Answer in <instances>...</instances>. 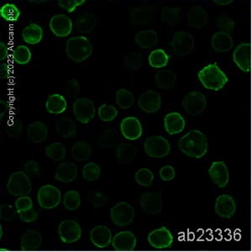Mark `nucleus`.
<instances>
[{"mask_svg": "<svg viewBox=\"0 0 252 252\" xmlns=\"http://www.w3.org/2000/svg\"><path fill=\"white\" fill-rule=\"evenodd\" d=\"M178 148L189 158L200 159L208 152V141L204 133L192 129L180 138Z\"/></svg>", "mask_w": 252, "mask_h": 252, "instance_id": "nucleus-1", "label": "nucleus"}, {"mask_svg": "<svg viewBox=\"0 0 252 252\" xmlns=\"http://www.w3.org/2000/svg\"><path fill=\"white\" fill-rule=\"evenodd\" d=\"M198 78L205 89L214 91L223 89L229 81L225 73L216 63L209 64L201 69L198 73Z\"/></svg>", "mask_w": 252, "mask_h": 252, "instance_id": "nucleus-2", "label": "nucleus"}, {"mask_svg": "<svg viewBox=\"0 0 252 252\" xmlns=\"http://www.w3.org/2000/svg\"><path fill=\"white\" fill-rule=\"evenodd\" d=\"M66 53L71 60L76 63H81L91 57L93 46L90 40L85 36H74L67 40L66 43Z\"/></svg>", "mask_w": 252, "mask_h": 252, "instance_id": "nucleus-3", "label": "nucleus"}, {"mask_svg": "<svg viewBox=\"0 0 252 252\" xmlns=\"http://www.w3.org/2000/svg\"><path fill=\"white\" fill-rule=\"evenodd\" d=\"M6 188L8 192L13 196H27L32 192V181L23 171L15 172L10 175Z\"/></svg>", "mask_w": 252, "mask_h": 252, "instance_id": "nucleus-4", "label": "nucleus"}, {"mask_svg": "<svg viewBox=\"0 0 252 252\" xmlns=\"http://www.w3.org/2000/svg\"><path fill=\"white\" fill-rule=\"evenodd\" d=\"M144 151L152 158H163L171 152V145L166 138L160 135H152L144 142Z\"/></svg>", "mask_w": 252, "mask_h": 252, "instance_id": "nucleus-5", "label": "nucleus"}, {"mask_svg": "<svg viewBox=\"0 0 252 252\" xmlns=\"http://www.w3.org/2000/svg\"><path fill=\"white\" fill-rule=\"evenodd\" d=\"M135 209L126 202H120L110 209V219L115 225L128 226L135 220Z\"/></svg>", "mask_w": 252, "mask_h": 252, "instance_id": "nucleus-6", "label": "nucleus"}, {"mask_svg": "<svg viewBox=\"0 0 252 252\" xmlns=\"http://www.w3.org/2000/svg\"><path fill=\"white\" fill-rule=\"evenodd\" d=\"M38 204L40 208L52 209L59 206L62 201V192L57 187L46 184L40 187L37 192Z\"/></svg>", "mask_w": 252, "mask_h": 252, "instance_id": "nucleus-7", "label": "nucleus"}, {"mask_svg": "<svg viewBox=\"0 0 252 252\" xmlns=\"http://www.w3.org/2000/svg\"><path fill=\"white\" fill-rule=\"evenodd\" d=\"M169 45L175 54L178 57H184L192 52L194 48V39L192 34L188 32H178L173 34Z\"/></svg>", "mask_w": 252, "mask_h": 252, "instance_id": "nucleus-8", "label": "nucleus"}, {"mask_svg": "<svg viewBox=\"0 0 252 252\" xmlns=\"http://www.w3.org/2000/svg\"><path fill=\"white\" fill-rule=\"evenodd\" d=\"M75 117L80 123L87 125L94 118L96 109L94 102L88 97H81L72 105Z\"/></svg>", "mask_w": 252, "mask_h": 252, "instance_id": "nucleus-9", "label": "nucleus"}, {"mask_svg": "<svg viewBox=\"0 0 252 252\" xmlns=\"http://www.w3.org/2000/svg\"><path fill=\"white\" fill-rule=\"evenodd\" d=\"M182 104L189 115L198 116L206 108V97L203 93L192 91L185 95Z\"/></svg>", "mask_w": 252, "mask_h": 252, "instance_id": "nucleus-10", "label": "nucleus"}, {"mask_svg": "<svg viewBox=\"0 0 252 252\" xmlns=\"http://www.w3.org/2000/svg\"><path fill=\"white\" fill-rule=\"evenodd\" d=\"M58 235L63 243H75L82 236L80 224L77 221L71 220L62 221L58 227Z\"/></svg>", "mask_w": 252, "mask_h": 252, "instance_id": "nucleus-11", "label": "nucleus"}, {"mask_svg": "<svg viewBox=\"0 0 252 252\" xmlns=\"http://www.w3.org/2000/svg\"><path fill=\"white\" fill-rule=\"evenodd\" d=\"M147 241L155 249H166L169 248L173 243V235L166 227H160L150 232Z\"/></svg>", "mask_w": 252, "mask_h": 252, "instance_id": "nucleus-12", "label": "nucleus"}, {"mask_svg": "<svg viewBox=\"0 0 252 252\" xmlns=\"http://www.w3.org/2000/svg\"><path fill=\"white\" fill-rule=\"evenodd\" d=\"M73 25L72 20L63 14L53 15L49 22V27L52 33L60 38L68 36L72 33Z\"/></svg>", "mask_w": 252, "mask_h": 252, "instance_id": "nucleus-13", "label": "nucleus"}, {"mask_svg": "<svg viewBox=\"0 0 252 252\" xmlns=\"http://www.w3.org/2000/svg\"><path fill=\"white\" fill-rule=\"evenodd\" d=\"M121 131L124 137L128 141H136L143 134V128L138 118L129 116L121 122Z\"/></svg>", "mask_w": 252, "mask_h": 252, "instance_id": "nucleus-14", "label": "nucleus"}, {"mask_svg": "<svg viewBox=\"0 0 252 252\" xmlns=\"http://www.w3.org/2000/svg\"><path fill=\"white\" fill-rule=\"evenodd\" d=\"M138 106L147 114L157 113L161 106L160 94L153 90L142 93L138 98Z\"/></svg>", "mask_w": 252, "mask_h": 252, "instance_id": "nucleus-15", "label": "nucleus"}, {"mask_svg": "<svg viewBox=\"0 0 252 252\" xmlns=\"http://www.w3.org/2000/svg\"><path fill=\"white\" fill-rule=\"evenodd\" d=\"M233 59L236 66L241 71L248 72L252 67V45L250 43H241L235 48Z\"/></svg>", "mask_w": 252, "mask_h": 252, "instance_id": "nucleus-16", "label": "nucleus"}, {"mask_svg": "<svg viewBox=\"0 0 252 252\" xmlns=\"http://www.w3.org/2000/svg\"><path fill=\"white\" fill-rule=\"evenodd\" d=\"M154 18V9L151 5L137 6L129 10L130 23L135 26H148Z\"/></svg>", "mask_w": 252, "mask_h": 252, "instance_id": "nucleus-17", "label": "nucleus"}, {"mask_svg": "<svg viewBox=\"0 0 252 252\" xmlns=\"http://www.w3.org/2000/svg\"><path fill=\"white\" fill-rule=\"evenodd\" d=\"M137 240L131 231H121L113 237L112 247L117 252H132L136 248Z\"/></svg>", "mask_w": 252, "mask_h": 252, "instance_id": "nucleus-18", "label": "nucleus"}, {"mask_svg": "<svg viewBox=\"0 0 252 252\" xmlns=\"http://www.w3.org/2000/svg\"><path fill=\"white\" fill-rule=\"evenodd\" d=\"M140 204L144 212L149 215L159 214L163 207L161 196L156 192H144L140 198Z\"/></svg>", "mask_w": 252, "mask_h": 252, "instance_id": "nucleus-19", "label": "nucleus"}, {"mask_svg": "<svg viewBox=\"0 0 252 252\" xmlns=\"http://www.w3.org/2000/svg\"><path fill=\"white\" fill-rule=\"evenodd\" d=\"M89 237L94 246L99 249L107 248L113 241L111 229L105 225H97L93 228Z\"/></svg>", "mask_w": 252, "mask_h": 252, "instance_id": "nucleus-20", "label": "nucleus"}, {"mask_svg": "<svg viewBox=\"0 0 252 252\" xmlns=\"http://www.w3.org/2000/svg\"><path fill=\"white\" fill-rule=\"evenodd\" d=\"M209 174L215 185L220 189L225 188L229 183V170L223 161L213 162Z\"/></svg>", "mask_w": 252, "mask_h": 252, "instance_id": "nucleus-21", "label": "nucleus"}, {"mask_svg": "<svg viewBox=\"0 0 252 252\" xmlns=\"http://www.w3.org/2000/svg\"><path fill=\"white\" fill-rule=\"evenodd\" d=\"M235 210L236 204L235 199L229 195H220L215 201V212L222 218H231L235 215Z\"/></svg>", "mask_w": 252, "mask_h": 252, "instance_id": "nucleus-22", "label": "nucleus"}, {"mask_svg": "<svg viewBox=\"0 0 252 252\" xmlns=\"http://www.w3.org/2000/svg\"><path fill=\"white\" fill-rule=\"evenodd\" d=\"M186 121L180 113L172 112L164 117V128L169 135H177L184 131Z\"/></svg>", "mask_w": 252, "mask_h": 252, "instance_id": "nucleus-23", "label": "nucleus"}, {"mask_svg": "<svg viewBox=\"0 0 252 252\" xmlns=\"http://www.w3.org/2000/svg\"><path fill=\"white\" fill-rule=\"evenodd\" d=\"M78 167L74 163L63 162L56 170L55 179L63 184H69L76 180L78 178Z\"/></svg>", "mask_w": 252, "mask_h": 252, "instance_id": "nucleus-24", "label": "nucleus"}, {"mask_svg": "<svg viewBox=\"0 0 252 252\" xmlns=\"http://www.w3.org/2000/svg\"><path fill=\"white\" fill-rule=\"evenodd\" d=\"M42 244V235L37 230L28 229L23 234L20 241V248L25 252H32L40 249Z\"/></svg>", "mask_w": 252, "mask_h": 252, "instance_id": "nucleus-25", "label": "nucleus"}, {"mask_svg": "<svg viewBox=\"0 0 252 252\" xmlns=\"http://www.w3.org/2000/svg\"><path fill=\"white\" fill-rule=\"evenodd\" d=\"M48 136V128L46 124L40 121H35L30 124L27 128V137L33 143H42Z\"/></svg>", "mask_w": 252, "mask_h": 252, "instance_id": "nucleus-26", "label": "nucleus"}, {"mask_svg": "<svg viewBox=\"0 0 252 252\" xmlns=\"http://www.w3.org/2000/svg\"><path fill=\"white\" fill-rule=\"evenodd\" d=\"M189 26L195 29H201L208 22V13L201 6H193L189 9L187 15Z\"/></svg>", "mask_w": 252, "mask_h": 252, "instance_id": "nucleus-27", "label": "nucleus"}, {"mask_svg": "<svg viewBox=\"0 0 252 252\" xmlns=\"http://www.w3.org/2000/svg\"><path fill=\"white\" fill-rule=\"evenodd\" d=\"M56 130L61 137L69 139L76 136L78 128L77 125L71 118L63 116L56 121Z\"/></svg>", "mask_w": 252, "mask_h": 252, "instance_id": "nucleus-28", "label": "nucleus"}, {"mask_svg": "<svg viewBox=\"0 0 252 252\" xmlns=\"http://www.w3.org/2000/svg\"><path fill=\"white\" fill-rule=\"evenodd\" d=\"M136 148L130 143L119 144L115 147V157L121 165H128L135 160Z\"/></svg>", "mask_w": 252, "mask_h": 252, "instance_id": "nucleus-29", "label": "nucleus"}, {"mask_svg": "<svg viewBox=\"0 0 252 252\" xmlns=\"http://www.w3.org/2000/svg\"><path fill=\"white\" fill-rule=\"evenodd\" d=\"M97 26V19L91 13H83L75 20L74 28L83 34H89L94 31Z\"/></svg>", "mask_w": 252, "mask_h": 252, "instance_id": "nucleus-30", "label": "nucleus"}, {"mask_svg": "<svg viewBox=\"0 0 252 252\" xmlns=\"http://www.w3.org/2000/svg\"><path fill=\"white\" fill-rule=\"evenodd\" d=\"M21 35L26 44L37 45L43 39V29L38 24H30L24 28Z\"/></svg>", "mask_w": 252, "mask_h": 252, "instance_id": "nucleus-31", "label": "nucleus"}, {"mask_svg": "<svg viewBox=\"0 0 252 252\" xmlns=\"http://www.w3.org/2000/svg\"><path fill=\"white\" fill-rule=\"evenodd\" d=\"M135 42L141 49H152L158 43V34L154 30L141 31L135 34Z\"/></svg>", "mask_w": 252, "mask_h": 252, "instance_id": "nucleus-32", "label": "nucleus"}, {"mask_svg": "<svg viewBox=\"0 0 252 252\" xmlns=\"http://www.w3.org/2000/svg\"><path fill=\"white\" fill-rule=\"evenodd\" d=\"M67 103L66 98L59 94L49 95L46 102V111L52 115H60L66 111Z\"/></svg>", "mask_w": 252, "mask_h": 252, "instance_id": "nucleus-33", "label": "nucleus"}, {"mask_svg": "<svg viewBox=\"0 0 252 252\" xmlns=\"http://www.w3.org/2000/svg\"><path fill=\"white\" fill-rule=\"evenodd\" d=\"M211 45L216 52H227L232 49L234 41L230 34L217 32L213 35Z\"/></svg>", "mask_w": 252, "mask_h": 252, "instance_id": "nucleus-34", "label": "nucleus"}, {"mask_svg": "<svg viewBox=\"0 0 252 252\" xmlns=\"http://www.w3.org/2000/svg\"><path fill=\"white\" fill-rule=\"evenodd\" d=\"M121 136L114 128L104 129L98 136L97 146L100 148H114L119 145Z\"/></svg>", "mask_w": 252, "mask_h": 252, "instance_id": "nucleus-35", "label": "nucleus"}, {"mask_svg": "<svg viewBox=\"0 0 252 252\" xmlns=\"http://www.w3.org/2000/svg\"><path fill=\"white\" fill-rule=\"evenodd\" d=\"M177 75L172 70H161L155 75L156 85L158 89L168 90L175 86Z\"/></svg>", "mask_w": 252, "mask_h": 252, "instance_id": "nucleus-36", "label": "nucleus"}, {"mask_svg": "<svg viewBox=\"0 0 252 252\" xmlns=\"http://www.w3.org/2000/svg\"><path fill=\"white\" fill-rule=\"evenodd\" d=\"M71 154L75 160L85 161L92 155V148L87 141H77L72 146Z\"/></svg>", "mask_w": 252, "mask_h": 252, "instance_id": "nucleus-37", "label": "nucleus"}, {"mask_svg": "<svg viewBox=\"0 0 252 252\" xmlns=\"http://www.w3.org/2000/svg\"><path fill=\"white\" fill-rule=\"evenodd\" d=\"M171 56L163 49H156L149 54L148 62L153 68H162L168 64Z\"/></svg>", "mask_w": 252, "mask_h": 252, "instance_id": "nucleus-38", "label": "nucleus"}, {"mask_svg": "<svg viewBox=\"0 0 252 252\" xmlns=\"http://www.w3.org/2000/svg\"><path fill=\"white\" fill-rule=\"evenodd\" d=\"M182 9L180 8H170L165 7L161 10L160 19L162 23L166 24L167 26H177L181 21L182 15H181Z\"/></svg>", "mask_w": 252, "mask_h": 252, "instance_id": "nucleus-39", "label": "nucleus"}, {"mask_svg": "<svg viewBox=\"0 0 252 252\" xmlns=\"http://www.w3.org/2000/svg\"><path fill=\"white\" fill-rule=\"evenodd\" d=\"M115 102L121 109H128L133 106L135 97L128 89H120L115 93Z\"/></svg>", "mask_w": 252, "mask_h": 252, "instance_id": "nucleus-40", "label": "nucleus"}, {"mask_svg": "<svg viewBox=\"0 0 252 252\" xmlns=\"http://www.w3.org/2000/svg\"><path fill=\"white\" fill-rule=\"evenodd\" d=\"M45 154L47 158L55 161H60L66 158V147L61 142H55L46 146Z\"/></svg>", "mask_w": 252, "mask_h": 252, "instance_id": "nucleus-41", "label": "nucleus"}, {"mask_svg": "<svg viewBox=\"0 0 252 252\" xmlns=\"http://www.w3.org/2000/svg\"><path fill=\"white\" fill-rule=\"evenodd\" d=\"M12 58L19 65H27L32 61V54L28 46L20 45L14 49Z\"/></svg>", "mask_w": 252, "mask_h": 252, "instance_id": "nucleus-42", "label": "nucleus"}, {"mask_svg": "<svg viewBox=\"0 0 252 252\" xmlns=\"http://www.w3.org/2000/svg\"><path fill=\"white\" fill-rule=\"evenodd\" d=\"M0 16L8 22H16L20 16V9L15 3H4L0 8Z\"/></svg>", "mask_w": 252, "mask_h": 252, "instance_id": "nucleus-43", "label": "nucleus"}, {"mask_svg": "<svg viewBox=\"0 0 252 252\" xmlns=\"http://www.w3.org/2000/svg\"><path fill=\"white\" fill-rule=\"evenodd\" d=\"M81 205L80 193L76 190H69L64 195L63 206L69 211H74Z\"/></svg>", "mask_w": 252, "mask_h": 252, "instance_id": "nucleus-44", "label": "nucleus"}, {"mask_svg": "<svg viewBox=\"0 0 252 252\" xmlns=\"http://www.w3.org/2000/svg\"><path fill=\"white\" fill-rule=\"evenodd\" d=\"M124 64L129 72H136L142 66V55L138 52H129L125 58Z\"/></svg>", "mask_w": 252, "mask_h": 252, "instance_id": "nucleus-45", "label": "nucleus"}, {"mask_svg": "<svg viewBox=\"0 0 252 252\" xmlns=\"http://www.w3.org/2000/svg\"><path fill=\"white\" fill-rule=\"evenodd\" d=\"M82 174L84 180L89 182L97 180L100 177V166L95 162H89L83 166Z\"/></svg>", "mask_w": 252, "mask_h": 252, "instance_id": "nucleus-46", "label": "nucleus"}, {"mask_svg": "<svg viewBox=\"0 0 252 252\" xmlns=\"http://www.w3.org/2000/svg\"><path fill=\"white\" fill-rule=\"evenodd\" d=\"M97 115L103 122H111L117 118L118 110L114 105L104 103L98 108Z\"/></svg>", "mask_w": 252, "mask_h": 252, "instance_id": "nucleus-47", "label": "nucleus"}, {"mask_svg": "<svg viewBox=\"0 0 252 252\" xmlns=\"http://www.w3.org/2000/svg\"><path fill=\"white\" fill-rule=\"evenodd\" d=\"M24 125L20 119H14L9 121L5 126L6 134L9 137L17 139L23 134Z\"/></svg>", "mask_w": 252, "mask_h": 252, "instance_id": "nucleus-48", "label": "nucleus"}, {"mask_svg": "<svg viewBox=\"0 0 252 252\" xmlns=\"http://www.w3.org/2000/svg\"><path fill=\"white\" fill-rule=\"evenodd\" d=\"M135 182L142 187H151L154 180V174L148 168H141L135 172Z\"/></svg>", "mask_w": 252, "mask_h": 252, "instance_id": "nucleus-49", "label": "nucleus"}, {"mask_svg": "<svg viewBox=\"0 0 252 252\" xmlns=\"http://www.w3.org/2000/svg\"><path fill=\"white\" fill-rule=\"evenodd\" d=\"M216 26L220 32L226 34H229L235 31V21L225 14H222L217 18Z\"/></svg>", "mask_w": 252, "mask_h": 252, "instance_id": "nucleus-50", "label": "nucleus"}, {"mask_svg": "<svg viewBox=\"0 0 252 252\" xmlns=\"http://www.w3.org/2000/svg\"><path fill=\"white\" fill-rule=\"evenodd\" d=\"M80 83L75 78L69 79L64 84V94L70 99L78 97L80 94Z\"/></svg>", "mask_w": 252, "mask_h": 252, "instance_id": "nucleus-51", "label": "nucleus"}, {"mask_svg": "<svg viewBox=\"0 0 252 252\" xmlns=\"http://www.w3.org/2000/svg\"><path fill=\"white\" fill-rule=\"evenodd\" d=\"M23 172L30 179H35L40 177V166L36 160H30L26 161L23 166Z\"/></svg>", "mask_w": 252, "mask_h": 252, "instance_id": "nucleus-52", "label": "nucleus"}, {"mask_svg": "<svg viewBox=\"0 0 252 252\" xmlns=\"http://www.w3.org/2000/svg\"><path fill=\"white\" fill-rule=\"evenodd\" d=\"M89 201L94 205L95 209H99L106 205L108 203V197L105 193L98 191H93L89 192L88 195Z\"/></svg>", "mask_w": 252, "mask_h": 252, "instance_id": "nucleus-53", "label": "nucleus"}, {"mask_svg": "<svg viewBox=\"0 0 252 252\" xmlns=\"http://www.w3.org/2000/svg\"><path fill=\"white\" fill-rule=\"evenodd\" d=\"M18 212L16 209L9 204H2L0 206V219L1 220L9 222L14 220Z\"/></svg>", "mask_w": 252, "mask_h": 252, "instance_id": "nucleus-54", "label": "nucleus"}, {"mask_svg": "<svg viewBox=\"0 0 252 252\" xmlns=\"http://www.w3.org/2000/svg\"><path fill=\"white\" fill-rule=\"evenodd\" d=\"M15 209L17 210L18 214L27 211L33 208V201L29 196H22L15 200Z\"/></svg>", "mask_w": 252, "mask_h": 252, "instance_id": "nucleus-55", "label": "nucleus"}, {"mask_svg": "<svg viewBox=\"0 0 252 252\" xmlns=\"http://www.w3.org/2000/svg\"><path fill=\"white\" fill-rule=\"evenodd\" d=\"M86 3L85 0H59L58 4L61 8L65 9L68 13H72L75 11L79 6H82Z\"/></svg>", "mask_w": 252, "mask_h": 252, "instance_id": "nucleus-56", "label": "nucleus"}, {"mask_svg": "<svg viewBox=\"0 0 252 252\" xmlns=\"http://www.w3.org/2000/svg\"><path fill=\"white\" fill-rule=\"evenodd\" d=\"M160 179L165 182H168V181H172L174 179L175 176H176V172H175L174 167L170 165H166L161 167L159 172Z\"/></svg>", "mask_w": 252, "mask_h": 252, "instance_id": "nucleus-57", "label": "nucleus"}, {"mask_svg": "<svg viewBox=\"0 0 252 252\" xmlns=\"http://www.w3.org/2000/svg\"><path fill=\"white\" fill-rule=\"evenodd\" d=\"M19 216H20V220L23 221L25 223H32L37 220L39 218V214L36 210H34V208H32L27 211L20 213Z\"/></svg>", "mask_w": 252, "mask_h": 252, "instance_id": "nucleus-58", "label": "nucleus"}, {"mask_svg": "<svg viewBox=\"0 0 252 252\" xmlns=\"http://www.w3.org/2000/svg\"><path fill=\"white\" fill-rule=\"evenodd\" d=\"M10 105L8 101L0 100V121H3V117L9 113Z\"/></svg>", "mask_w": 252, "mask_h": 252, "instance_id": "nucleus-59", "label": "nucleus"}, {"mask_svg": "<svg viewBox=\"0 0 252 252\" xmlns=\"http://www.w3.org/2000/svg\"><path fill=\"white\" fill-rule=\"evenodd\" d=\"M10 76V68L9 66L5 63L0 64V78L1 79H7Z\"/></svg>", "mask_w": 252, "mask_h": 252, "instance_id": "nucleus-60", "label": "nucleus"}, {"mask_svg": "<svg viewBox=\"0 0 252 252\" xmlns=\"http://www.w3.org/2000/svg\"><path fill=\"white\" fill-rule=\"evenodd\" d=\"M9 47L3 41H0V60H5L9 57Z\"/></svg>", "mask_w": 252, "mask_h": 252, "instance_id": "nucleus-61", "label": "nucleus"}, {"mask_svg": "<svg viewBox=\"0 0 252 252\" xmlns=\"http://www.w3.org/2000/svg\"><path fill=\"white\" fill-rule=\"evenodd\" d=\"M232 0H223V1H221V0H214V3L218 4V5H227V4H229V3H232Z\"/></svg>", "mask_w": 252, "mask_h": 252, "instance_id": "nucleus-62", "label": "nucleus"}, {"mask_svg": "<svg viewBox=\"0 0 252 252\" xmlns=\"http://www.w3.org/2000/svg\"><path fill=\"white\" fill-rule=\"evenodd\" d=\"M47 1L46 0H42V1H34V0H32V1H30V3H46Z\"/></svg>", "mask_w": 252, "mask_h": 252, "instance_id": "nucleus-63", "label": "nucleus"}]
</instances>
